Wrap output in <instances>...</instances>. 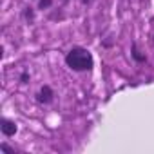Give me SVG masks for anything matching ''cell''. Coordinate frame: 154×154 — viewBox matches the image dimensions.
I'll list each match as a JSON object with an SVG mask.
<instances>
[{
	"label": "cell",
	"instance_id": "1",
	"mask_svg": "<svg viewBox=\"0 0 154 154\" xmlns=\"http://www.w3.org/2000/svg\"><path fill=\"white\" fill-rule=\"evenodd\" d=\"M65 63L72 69V71H89L93 69V54L84 49V47H72L67 56H65Z\"/></svg>",
	"mask_w": 154,
	"mask_h": 154
},
{
	"label": "cell",
	"instance_id": "2",
	"mask_svg": "<svg viewBox=\"0 0 154 154\" xmlns=\"http://www.w3.org/2000/svg\"><path fill=\"white\" fill-rule=\"evenodd\" d=\"M0 131H2L4 136H13L17 132V125H15V122H11L8 118H2L0 120Z\"/></svg>",
	"mask_w": 154,
	"mask_h": 154
},
{
	"label": "cell",
	"instance_id": "3",
	"mask_svg": "<svg viewBox=\"0 0 154 154\" xmlns=\"http://www.w3.org/2000/svg\"><path fill=\"white\" fill-rule=\"evenodd\" d=\"M53 89L49 87V85H44L42 89H40V93H38V102L40 103H49L51 100H53Z\"/></svg>",
	"mask_w": 154,
	"mask_h": 154
},
{
	"label": "cell",
	"instance_id": "4",
	"mask_svg": "<svg viewBox=\"0 0 154 154\" xmlns=\"http://www.w3.org/2000/svg\"><path fill=\"white\" fill-rule=\"evenodd\" d=\"M132 56H134L138 62H145V56H141V54H140V51H138V47H136V45H132Z\"/></svg>",
	"mask_w": 154,
	"mask_h": 154
},
{
	"label": "cell",
	"instance_id": "5",
	"mask_svg": "<svg viewBox=\"0 0 154 154\" xmlns=\"http://www.w3.org/2000/svg\"><path fill=\"white\" fill-rule=\"evenodd\" d=\"M51 4H53V0H40V2H38V8H40V9H47Z\"/></svg>",
	"mask_w": 154,
	"mask_h": 154
},
{
	"label": "cell",
	"instance_id": "6",
	"mask_svg": "<svg viewBox=\"0 0 154 154\" xmlns=\"http://www.w3.org/2000/svg\"><path fill=\"white\" fill-rule=\"evenodd\" d=\"M0 149H2L4 152H11V154H15V149H11V147H8L6 143H2V145H0Z\"/></svg>",
	"mask_w": 154,
	"mask_h": 154
},
{
	"label": "cell",
	"instance_id": "7",
	"mask_svg": "<svg viewBox=\"0 0 154 154\" xmlns=\"http://www.w3.org/2000/svg\"><path fill=\"white\" fill-rule=\"evenodd\" d=\"M26 18H27V20H33V11H31V8L26 9Z\"/></svg>",
	"mask_w": 154,
	"mask_h": 154
},
{
	"label": "cell",
	"instance_id": "8",
	"mask_svg": "<svg viewBox=\"0 0 154 154\" xmlns=\"http://www.w3.org/2000/svg\"><path fill=\"white\" fill-rule=\"evenodd\" d=\"M27 78H29V76H27V72H24V74H22V78H20V80H22V82L26 84V82H27Z\"/></svg>",
	"mask_w": 154,
	"mask_h": 154
},
{
	"label": "cell",
	"instance_id": "9",
	"mask_svg": "<svg viewBox=\"0 0 154 154\" xmlns=\"http://www.w3.org/2000/svg\"><path fill=\"white\" fill-rule=\"evenodd\" d=\"M82 2H84V4H89V2H91V0H82Z\"/></svg>",
	"mask_w": 154,
	"mask_h": 154
}]
</instances>
